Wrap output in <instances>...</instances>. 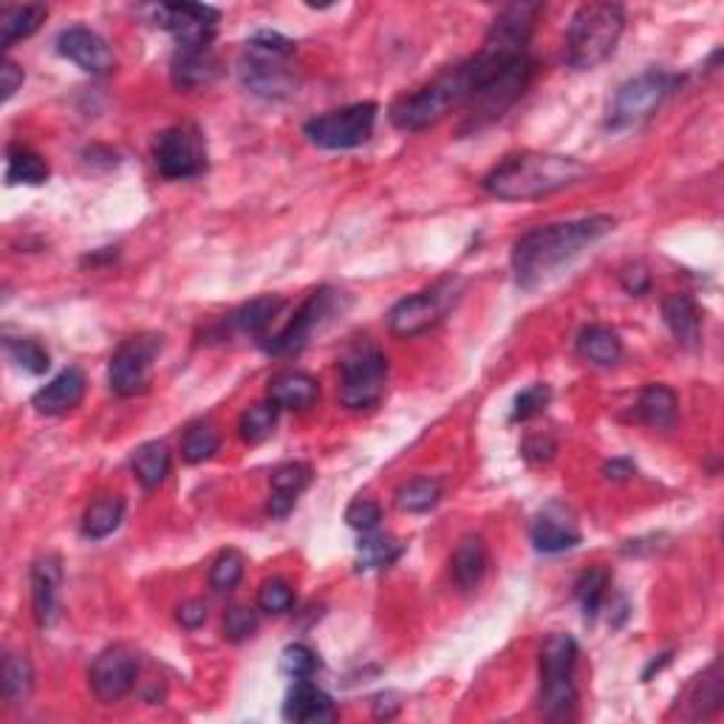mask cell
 <instances>
[{
  "mask_svg": "<svg viewBox=\"0 0 724 724\" xmlns=\"http://www.w3.org/2000/svg\"><path fill=\"white\" fill-rule=\"evenodd\" d=\"M617 221L612 215H586V219L561 221V224L535 227L512 247V275L521 289L541 286L557 269L575 261L583 250L606 238Z\"/></svg>",
  "mask_w": 724,
  "mask_h": 724,
  "instance_id": "1",
  "label": "cell"
},
{
  "mask_svg": "<svg viewBox=\"0 0 724 724\" xmlns=\"http://www.w3.org/2000/svg\"><path fill=\"white\" fill-rule=\"evenodd\" d=\"M586 175L589 168L581 159L526 150L495 164L481 184L499 201H535L575 188Z\"/></svg>",
  "mask_w": 724,
  "mask_h": 724,
  "instance_id": "2",
  "label": "cell"
},
{
  "mask_svg": "<svg viewBox=\"0 0 724 724\" xmlns=\"http://www.w3.org/2000/svg\"><path fill=\"white\" fill-rule=\"evenodd\" d=\"M473 63L464 60V63L444 69L436 80L422 86L419 91H413V94H402L400 100L391 105L388 117H391L394 128H400V131H425V128L442 122L453 108L467 105L470 94H473Z\"/></svg>",
  "mask_w": 724,
  "mask_h": 724,
  "instance_id": "3",
  "label": "cell"
},
{
  "mask_svg": "<svg viewBox=\"0 0 724 724\" xmlns=\"http://www.w3.org/2000/svg\"><path fill=\"white\" fill-rule=\"evenodd\" d=\"M625 29V9L620 3H586L569 20L566 63L577 71H592L606 63L617 49Z\"/></svg>",
  "mask_w": 724,
  "mask_h": 724,
  "instance_id": "4",
  "label": "cell"
},
{
  "mask_svg": "<svg viewBox=\"0 0 724 724\" xmlns=\"http://www.w3.org/2000/svg\"><path fill=\"white\" fill-rule=\"evenodd\" d=\"M294 54V40L278 32H258L247 43L244 57L238 63V74L250 94L261 100H286L294 91V74L289 60Z\"/></svg>",
  "mask_w": 724,
  "mask_h": 724,
  "instance_id": "5",
  "label": "cell"
},
{
  "mask_svg": "<svg viewBox=\"0 0 724 724\" xmlns=\"http://www.w3.org/2000/svg\"><path fill=\"white\" fill-rule=\"evenodd\" d=\"M575 637L569 634H552L541 648V711L546 718L575 716L577 707V687H575V668H577Z\"/></svg>",
  "mask_w": 724,
  "mask_h": 724,
  "instance_id": "6",
  "label": "cell"
},
{
  "mask_svg": "<svg viewBox=\"0 0 724 724\" xmlns=\"http://www.w3.org/2000/svg\"><path fill=\"white\" fill-rule=\"evenodd\" d=\"M388 356L374 340H356L340 360V402L349 411H369L385 394Z\"/></svg>",
  "mask_w": 724,
  "mask_h": 724,
  "instance_id": "7",
  "label": "cell"
},
{
  "mask_svg": "<svg viewBox=\"0 0 724 724\" xmlns=\"http://www.w3.org/2000/svg\"><path fill=\"white\" fill-rule=\"evenodd\" d=\"M462 292V278H444V281L433 283L425 292H416L411 294V298L400 300V303L388 312V329H391V334H396V338H419V334L431 331L433 325H439L453 312Z\"/></svg>",
  "mask_w": 724,
  "mask_h": 724,
  "instance_id": "8",
  "label": "cell"
},
{
  "mask_svg": "<svg viewBox=\"0 0 724 724\" xmlns=\"http://www.w3.org/2000/svg\"><path fill=\"white\" fill-rule=\"evenodd\" d=\"M349 300H345L343 292H334V289H320V292L309 294V300L303 306L294 312V318L278 331L275 338L263 343V349L272 356H292L300 354L312 343V338L318 331H323L325 325L334 318L345 312Z\"/></svg>",
  "mask_w": 724,
  "mask_h": 724,
  "instance_id": "9",
  "label": "cell"
},
{
  "mask_svg": "<svg viewBox=\"0 0 724 724\" xmlns=\"http://www.w3.org/2000/svg\"><path fill=\"white\" fill-rule=\"evenodd\" d=\"M376 113H380L376 102H354L309 119L303 131L309 142L320 150H354L374 137Z\"/></svg>",
  "mask_w": 724,
  "mask_h": 724,
  "instance_id": "10",
  "label": "cell"
},
{
  "mask_svg": "<svg viewBox=\"0 0 724 724\" xmlns=\"http://www.w3.org/2000/svg\"><path fill=\"white\" fill-rule=\"evenodd\" d=\"M153 157H157V168L164 179H199L207 173V139L195 125L181 122V125L159 133Z\"/></svg>",
  "mask_w": 724,
  "mask_h": 724,
  "instance_id": "11",
  "label": "cell"
},
{
  "mask_svg": "<svg viewBox=\"0 0 724 724\" xmlns=\"http://www.w3.org/2000/svg\"><path fill=\"white\" fill-rule=\"evenodd\" d=\"M676 82L680 80L671 71L662 69L643 71L640 77L625 82L614 97L612 111H609V128H631L648 119L665 102V97L674 91Z\"/></svg>",
  "mask_w": 724,
  "mask_h": 724,
  "instance_id": "12",
  "label": "cell"
},
{
  "mask_svg": "<svg viewBox=\"0 0 724 724\" xmlns=\"http://www.w3.org/2000/svg\"><path fill=\"white\" fill-rule=\"evenodd\" d=\"M162 351L159 334H139L125 340L111 356L108 365V385L117 396H139L148 391L153 380V365Z\"/></svg>",
  "mask_w": 724,
  "mask_h": 724,
  "instance_id": "13",
  "label": "cell"
},
{
  "mask_svg": "<svg viewBox=\"0 0 724 724\" xmlns=\"http://www.w3.org/2000/svg\"><path fill=\"white\" fill-rule=\"evenodd\" d=\"M219 20V9L207 3H162L157 9V23L173 34L179 51H210Z\"/></svg>",
  "mask_w": 724,
  "mask_h": 724,
  "instance_id": "14",
  "label": "cell"
},
{
  "mask_svg": "<svg viewBox=\"0 0 724 724\" xmlns=\"http://www.w3.org/2000/svg\"><path fill=\"white\" fill-rule=\"evenodd\" d=\"M139 676V660L133 651L122 648V645H113V648H105L94 662H91V671H88V685L94 691V696L105 705H113L122 696L133 691Z\"/></svg>",
  "mask_w": 724,
  "mask_h": 724,
  "instance_id": "15",
  "label": "cell"
},
{
  "mask_svg": "<svg viewBox=\"0 0 724 724\" xmlns=\"http://www.w3.org/2000/svg\"><path fill=\"white\" fill-rule=\"evenodd\" d=\"M57 51L71 60L77 69L88 71V74H111L117 60H113V51L108 46V40L102 34H97L94 29H86V26H71L66 32H60L57 38Z\"/></svg>",
  "mask_w": 724,
  "mask_h": 724,
  "instance_id": "16",
  "label": "cell"
},
{
  "mask_svg": "<svg viewBox=\"0 0 724 724\" xmlns=\"http://www.w3.org/2000/svg\"><path fill=\"white\" fill-rule=\"evenodd\" d=\"M530 535L532 543H535V550L543 552V555H557V552L575 550L577 543L583 541L575 515L561 504L546 506V510L532 521Z\"/></svg>",
  "mask_w": 724,
  "mask_h": 724,
  "instance_id": "17",
  "label": "cell"
},
{
  "mask_svg": "<svg viewBox=\"0 0 724 724\" xmlns=\"http://www.w3.org/2000/svg\"><path fill=\"white\" fill-rule=\"evenodd\" d=\"M60 586H63V563L57 555H43L32 566V609L40 629H51L60 614Z\"/></svg>",
  "mask_w": 724,
  "mask_h": 724,
  "instance_id": "18",
  "label": "cell"
},
{
  "mask_svg": "<svg viewBox=\"0 0 724 724\" xmlns=\"http://www.w3.org/2000/svg\"><path fill=\"white\" fill-rule=\"evenodd\" d=\"M82 396H86V374L80 369H66L32 396V408L40 416H63L80 405Z\"/></svg>",
  "mask_w": 724,
  "mask_h": 724,
  "instance_id": "19",
  "label": "cell"
},
{
  "mask_svg": "<svg viewBox=\"0 0 724 724\" xmlns=\"http://www.w3.org/2000/svg\"><path fill=\"white\" fill-rule=\"evenodd\" d=\"M283 716L289 722H303V724H323L338 718V707L329 693L320 691L318 685H312L309 680H294L292 691L286 696L283 705Z\"/></svg>",
  "mask_w": 724,
  "mask_h": 724,
  "instance_id": "20",
  "label": "cell"
},
{
  "mask_svg": "<svg viewBox=\"0 0 724 724\" xmlns=\"http://www.w3.org/2000/svg\"><path fill=\"white\" fill-rule=\"evenodd\" d=\"M318 396V380L306 371H281L269 380V402H275L281 411H306Z\"/></svg>",
  "mask_w": 724,
  "mask_h": 724,
  "instance_id": "21",
  "label": "cell"
},
{
  "mask_svg": "<svg viewBox=\"0 0 724 724\" xmlns=\"http://www.w3.org/2000/svg\"><path fill=\"white\" fill-rule=\"evenodd\" d=\"M272 495H269V512L275 519H286L298 504V495L312 484V467L303 462H286L272 473Z\"/></svg>",
  "mask_w": 724,
  "mask_h": 724,
  "instance_id": "22",
  "label": "cell"
},
{
  "mask_svg": "<svg viewBox=\"0 0 724 724\" xmlns=\"http://www.w3.org/2000/svg\"><path fill=\"white\" fill-rule=\"evenodd\" d=\"M487 572V543L481 535H464L450 557V575L462 592H473Z\"/></svg>",
  "mask_w": 724,
  "mask_h": 724,
  "instance_id": "23",
  "label": "cell"
},
{
  "mask_svg": "<svg viewBox=\"0 0 724 724\" xmlns=\"http://www.w3.org/2000/svg\"><path fill=\"white\" fill-rule=\"evenodd\" d=\"M662 318L682 349H696L702 338V314L687 294H668L662 300Z\"/></svg>",
  "mask_w": 724,
  "mask_h": 724,
  "instance_id": "24",
  "label": "cell"
},
{
  "mask_svg": "<svg viewBox=\"0 0 724 724\" xmlns=\"http://www.w3.org/2000/svg\"><path fill=\"white\" fill-rule=\"evenodd\" d=\"M170 77H173V86L184 91L210 86L219 77V60L213 51H179L170 63Z\"/></svg>",
  "mask_w": 724,
  "mask_h": 724,
  "instance_id": "25",
  "label": "cell"
},
{
  "mask_svg": "<svg viewBox=\"0 0 724 724\" xmlns=\"http://www.w3.org/2000/svg\"><path fill=\"white\" fill-rule=\"evenodd\" d=\"M577 354L597 369H612L623 356V340L609 325H586L577 334Z\"/></svg>",
  "mask_w": 724,
  "mask_h": 724,
  "instance_id": "26",
  "label": "cell"
},
{
  "mask_svg": "<svg viewBox=\"0 0 724 724\" xmlns=\"http://www.w3.org/2000/svg\"><path fill=\"white\" fill-rule=\"evenodd\" d=\"M49 18V7L43 3H26V7H3L0 9V46L9 49L18 40L32 38L40 26Z\"/></svg>",
  "mask_w": 724,
  "mask_h": 724,
  "instance_id": "27",
  "label": "cell"
},
{
  "mask_svg": "<svg viewBox=\"0 0 724 724\" xmlns=\"http://www.w3.org/2000/svg\"><path fill=\"white\" fill-rule=\"evenodd\" d=\"M637 413L645 425L656 428V431H668L674 428L676 416H680V400L668 385H645L643 394L637 400Z\"/></svg>",
  "mask_w": 724,
  "mask_h": 724,
  "instance_id": "28",
  "label": "cell"
},
{
  "mask_svg": "<svg viewBox=\"0 0 724 724\" xmlns=\"http://www.w3.org/2000/svg\"><path fill=\"white\" fill-rule=\"evenodd\" d=\"M122 519H125V499L122 495H100L88 504L86 515H82V535L91 541H102L119 530Z\"/></svg>",
  "mask_w": 724,
  "mask_h": 724,
  "instance_id": "29",
  "label": "cell"
},
{
  "mask_svg": "<svg viewBox=\"0 0 724 724\" xmlns=\"http://www.w3.org/2000/svg\"><path fill=\"white\" fill-rule=\"evenodd\" d=\"M286 306V300L278 294H263V298L250 300L241 309L230 314V325L241 334H263L272 325V320L281 314V309Z\"/></svg>",
  "mask_w": 724,
  "mask_h": 724,
  "instance_id": "30",
  "label": "cell"
},
{
  "mask_svg": "<svg viewBox=\"0 0 724 724\" xmlns=\"http://www.w3.org/2000/svg\"><path fill=\"white\" fill-rule=\"evenodd\" d=\"M137 481L144 490L162 487L170 473V450L164 442H144L139 444L131 459Z\"/></svg>",
  "mask_w": 724,
  "mask_h": 724,
  "instance_id": "31",
  "label": "cell"
},
{
  "mask_svg": "<svg viewBox=\"0 0 724 724\" xmlns=\"http://www.w3.org/2000/svg\"><path fill=\"white\" fill-rule=\"evenodd\" d=\"M49 164L40 153L23 148V144H12L7 150V181L9 184H43L49 179Z\"/></svg>",
  "mask_w": 724,
  "mask_h": 724,
  "instance_id": "32",
  "label": "cell"
},
{
  "mask_svg": "<svg viewBox=\"0 0 724 724\" xmlns=\"http://www.w3.org/2000/svg\"><path fill=\"white\" fill-rule=\"evenodd\" d=\"M32 687H34L32 662L20 654L3 656V671H0V691H3V700L12 702V705H20V702L29 700Z\"/></svg>",
  "mask_w": 724,
  "mask_h": 724,
  "instance_id": "33",
  "label": "cell"
},
{
  "mask_svg": "<svg viewBox=\"0 0 724 724\" xmlns=\"http://www.w3.org/2000/svg\"><path fill=\"white\" fill-rule=\"evenodd\" d=\"M360 552V561L356 566L362 572H374V569H385L391 563H396V557L402 555V543L391 535H382V532H362V541L356 546Z\"/></svg>",
  "mask_w": 724,
  "mask_h": 724,
  "instance_id": "34",
  "label": "cell"
},
{
  "mask_svg": "<svg viewBox=\"0 0 724 724\" xmlns=\"http://www.w3.org/2000/svg\"><path fill=\"white\" fill-rule=\"evenodd\" d=\"M442 499V481L439 479H411L405 481L400 490H396L394 501L402 512H411V515H422V512H431L433 506Z\"/></svg>",
  "mask_w": 724,
  "mask_h": 724,
  "instance_id": "35",
  "label": "cell"
},
{
  "mask_svg": "<svg viewBox=\"0 0 724 724\" xmlns=\"http://www.w3.org/2000/svg\"><path fill=\"white\" fill-rule=\"evenodd\" d=\"M219 431L210 422H193L181 436V459L188 464H204L219 453Z\"/></svg>",
  "mask_w": 724,
  "mask_h": 724,
  "instance_id": "36",
  "label": "cell"
},
{
  "mask_svg": "<svg viewBox=\"0 0 724 724\" xmlns=\"http://www.w3.org/2000/svg\"><path fill=\"white\" fill-rule=\"evenodd\" d=\"M691 718L711 716L713 711L722 707V665L713 662L711 668L693 682L691 687Z\"/></svg>",
  "mask_w": 724,
  "mask_h": 724,
  "instance_id": "37",
  "label": "cell"
},
{
  "mask_svg": "<svg viewBox=\"0 0 724 724\" xmlns=\"http://www.w3.org/2000/svg\"><path fill=\"white\" fill-rule=\"evenodd\" d=\"M278 411H281V408H278L275 402H258V405L247 408V411L241 413V422H238L241 439L250 444H258L272 436L278 425Z\"/></svg>",
  "mask_w": 724,
  "mask_h": 724,
  "instance_id": "38",
  "label": "cell"
},
{
  "mask_svg": "<svg viewBox=\"0 0 724 724\" xmlns=\"http://www.w3.org/2000/svg\"><path fill=\"white\" fill-rule=\"evenodd\" d=\"M609 583H612V575H609L603 566H594L589 569V572H583L581 581H577L575 586L577 600H581L583 617L586 620L597 617L600 609H603V600H606Z\"/></svg>",
  "mask_w": 724,
  "mask_h": 724,
  "instance_id": "39",
  "label": "cell"
},
{
  "mask_svg": "<svg viewBox=\"0 0 724 724\" xmlns=\"http://www.w3.org/2000/svg\"><path fill=\"white\" fill-rule=\"evenodd\" d=\"M7 356L18 365L20 371L34 376L46 374L51 365L49 351H46L38 340H29V338H20V340L7 338Z\"/></svg>",
  "mask_w": 724,
  "mask_h": 724,
  "instance_id": "40",
  "label": "cell"
},
{
  "mask_svg": "<svg viewBox=\"0 0 724 724\" xmlns=\"http://www.w3.org/2000/svg\"><path fill=\"white\" fill-rule=\"evenodd\" d=\"M244 566L247 561L238 550L221 552L213 561V566H210V586H213V592L230 594L241 583V577H244Z\"/></svg>",
  "mask_w": 724,
  "mask_h": 724,
  "instance_id": "41",
  "label": "cell"
},
{
  "mask_svg": "<svg viewBox=\"0 0 724 724\" xmlns=\"http://www.w3.org/2000/svg\"><path fill=\"white\" fill-rule=\"evenodd\" d=\"M320 668V660L318 654H314L309 645L303 643H294V645H286L281 654V671L286 676H292V680H312L314 671Z\"/></svg>",
  "mask_w": 724,
  "mask_h": 724,
  "instance_id": "42",
  "label": "cell"
},
{
  "mask_svg": "<svg viewBox=\"0 0 724 724\" xmlns=\"http://www.w3.org/2000/svg\"><path fill=\"white\" fill-rule=\"evenodd\" d=\"M552 402V388L543 385V382H535V385L524 388L519 396H515V405H512V422H526V419H535L537 413H543Z\"/></svg>",
  "mask_w": 724,
  "mask_h": 724,
  "instance_id": "43",
  "label": "cell"
},
{
  "mask_svg": "<svg viewBox=\"0 0 724 724\" xmlns=\"http://www.w3.org/2000/svg\"><path fill=\"white\" fill-rule=\"evenodd\" d=\"M258 606L267 614H286L294 606V589L283 577H269L258 592Z\"/></svg>",
  "mask_w": 724,
  "mask_h": 724,
  "instance_id": "44",
  "label": "cell"
},
{
  "mask_svg": "<svg viewBox=\"0 0 724 724\" xmlns=\"http://www.w3.org/2000/svg\"><path fill=\"white\" fill-rule=\"evenodd\" d=\"M258 629V614L247 606H232L224 614V637L230 643H244L255 634Z\"/></svg>",
  "mask_w": 724,
  "mask_h": 724,
  "instance_id": "45",
  "label": "cell"
},
{
  "mask_svg": "<svg viewBox=\"0 0 724 724\" xmlns=\"http://www.w3.org/2000/svg\"><path fill=\"white\" fill-rule=\"evenodd\" d=\"M345 521H349L351 530L356 532H374L382 521V510L376 501L356 499L351 501L349 510H345Z\"/></svg>",
  "mask_w": 724,
  "mask_h": 724,
  "instance_id": "46",
  "label": "cell"
},
{
  "mask_svg": "<svg viewBox=\"0 0 724 724\" xmlns=\"http://www.w3.org/2000/svg\"><path fill=\"white\" fill-rule=\"evenodd\" d=\"M555 439L550 433H532L530 439L524 442V456L530 462H550L555 456Z\"/></svg>",
  "mask_w": 724,
  "mask_h": 724,
  "instance_id": "47",
  "label": "cell"
},
{
  "mask_svg": "<svg viewBox=\"0 0 724 724\" xmlns=\"http://www.w3.org/2000/svg\"><path fill=\"white\" fill-rule=\"evenodd\" d=\"M620 283H623L625 292L634 294V298H640V294L648 292V286H651L648 269H645L643 263H634V267H625L623 272H620Z\"/></svg>",
  "mask_w": 724,
  "mask_h": 724,
  "instance_id": "48",
  "label": "cell"
},
{
  "mask_svg": "<svg viewBox=\"0 0 724 724\" xmlns=\"http://www.w3.org/2000/svg\"><path fill=\"white\" fill-rule=\"evenodd\" d=\"M20 86H23V69L18 63H12V60H3V66H0V91H3L0 100H12Z\"/></svg>",
  "mask_w": 724,
  "mask_h": 724,
  "instance_id": "49",
  "label": "cell"
},
{
  "mask_svg": "<svg viewBox=\"0 0 724 724\" xmlns=\"http://www.w3.org/2000/svg\"><path fill=\"white\" fill-rule=\"evenodd\" d=\"M175 617H179V623L184 625V629L193 631V629H199V625H204L207 606L201 603V600H188V603H181L179 614H175Z\"/></svg>",
  "mask_w": 724,
  "mask_h": 724,
  "instance_id": "50",
  "label": "cell"
},
{
  "mask_svg": "<svg viewBox=\"0 0 724 724\" xmlns=\"http://www.w3.org/2000/svg\"><path fill=\"white\" fill-rule=\"evenodd\" d=\"M634 473H637V467H634V462H631V459H612V462L603 467V475L612 481H625V479H631Z\"/></svg>",
  "mask_w": 724,
  "mask_h": 724,
  "instance_id": "51",
  "label": "cell"
},
{
  "mask_svg": "<svg viewBox=\"0 0 724 724\" xmlns=\"http://www.w3.org/2000/svg\"><path fill=\"white\" fill-rule=\"evenodd\" d=\"M400 711V702H396V693H380L374 700V716L376 718H391Z\"/></svg>",
  "mask_w": 724,
  "mask_h": 724,
  "instance_id": "52",
  "label": "cell"
}]
</instances>
